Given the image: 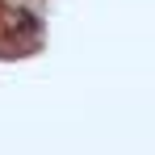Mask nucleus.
Returning <instances> with one entry per match:
<instances>
[{"mask_svg": "<svg viewBox=\"0 0 155 155\" xmlns=\"http://www.w3.org/2000/svg\"><path fill=\"white\" fill-rule=\"evenodd\" d=\"M42 42V29H38V17H29V13H17L13 17V25L0 34V59H21L25 51H34Z\"/></svg>", "mask_w": 155, "mask_h": 155, "instance_id": "1", "label": "nucleus"}, {"mask_svg": "<svg viewBox=\"0 0 155 155\" xmlns=\"http://www.w3.org/2000/svg\"><path fill=\"white\" fill-rule=\"evenodd\" d=\"M0 4H4V0H0Z\"/></svg>", "mask_w": 155, "mask_h": 155, "instance_id": "2", "label": "nucleus"}]
</instances>
